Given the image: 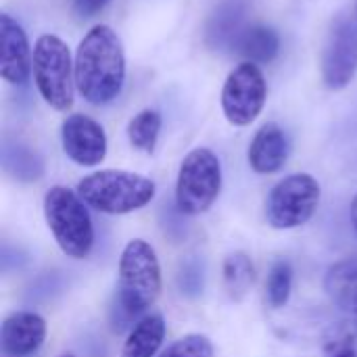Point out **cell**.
<instances>
[{"mask_svg":"<svg viewBox=\"0 0 357 357\" xmlns=\"http://www.w3.org/2000/svg\"><path fill=\"white\" fill-rule=\"evenodd\" d=\"M161 287V264L155 249L142 238L130 241L119 257L117 293L109 310L113 333L132 331L157 303Z\"/></svg>","mask_w":357,"mask_h":357,"instance_id":"obj_1","label":"cell"},{"mask_svg":"<svg viewBox=\"0 0 357 357\" xmlns=\"http://www.w3.org/2000/svg\"><path fill=\"white\" fill-rule=\"evenodd\" d=\"M75 90L90 105L115 100L126 82V52L121 38L109 25H94L79 42L73 59Z\"/></svg>","mask_w":357,"mask_h":357,"instance_id":"obj_2","label":"cell"},{"mask_svg":"<svg viewBox=\"0 0 357 357\" xmlns=\"http://www.w3.org/2000/svg\"><path fill=\"white\" fill-rule=\"evenodd\" d=\"M77 195L98 213L126 215L155 199V182L123 169H100L79 180Z\"/></svg>","mask_w":357,"mask_h":357,"instance_id":"obj_3","label":"cell"},{"mask_svg":"<svg viewBox=\"0 0 357 357\" xmlns=\"http://www.w3.org/2000/svg\"><path fill=\"white\" fill-rule=\"evenodd\" d=\"M44 218L59 249L71 259H86L94 247V224L88 205L67 186H52L44 195Z\"/></svg>","mask_w":357,"mask_h":357,"instance_id":"obj_4","label":"cell"},{"mask_svg":"<svg viewBox=\"0 0 357 357\" xmlns=\"http://www.w3.org/2000/svg\"><path fill=\"white\" fill-rule=\"evenodd\" d=\"M33 82L54 111H69L73 105L75 75L69 46L52 33H44L33 44Z\"/></svg>","mask_w":357,"mask_h":357,"instance_id":"obj_5","label":"cell"},{"mask_svg":"<svg viewBox=\"0 0 357 357\" xmlns=\"http://www.w3.org/2000/svg\"><path fill=\"white\" fill-rule=\"evenodd\" d=\"M222 190V163L211 149H192L180 163L176 205L184 215H201L211 209Z\"/></svg>","mask_w":357,"mask_h":357,"instance_id":"obj_6","label":"cell"},{"mask_svg":"<svg viewBox=\"0 0 357 357\" xmlns=\"http://www.w3.org/2000/svg\"><path fill=\"white\" fill-rule=\"evenodd\" d=\"M322 197L320 182L310 174L282 178L266 199V220L274 230L305 226L318 211Z\"/></svg>","mask_w":357,"mask_h":357,"instance_id":"obj_7","label":"cell"},{"mask_svg":"<svg viewBox=\"0 0 357 357\" xmlns=\"http://www.w3.org/2000/svg\"><path fill=\"white\" fill-rule=\"evenodd\" d=\"M268 84L259 65L243 61L226 77L222 88V111L232 126L245 128L264 111Z\"/></svg>","mask_w":357,"mask_h":357,"instance_id":"obj_8","label":"cell"},{"mask_svg":"<svg viewBox=\"0 0 357 357\" xmlns=\"http://www.w3.org/2000/svg\"><path fill=\"white\" fill-rule=\"evenodd\" d=\"M322 82L331 90L347 88L357 73V17L337 15L322 48Z\"/></svg>","mask_w":357,"mask_h":357,"instance_id":"obj_9","label":"cell"},{"mask_svg":"<svg viewBox=\"0 0 357 357\" xmlns=\"http://www.w3.org/2000/svg\"><path fill=\"white\" fill-rule=\"evenodd\" d=\"M61 142L65 155L82 167H94L107 157L109 144L105 128L96 119L82 113H73L63 121Z\"/></svg>","mask_w":357,"mask_h":357,"instance_id":"obj_10","label":"cell"},{"mask_svg":"<svg viewBox=\"0 0 357 357\" xmlns=\"http://www.w3.org/2000/svg\"><path fill=\"white\" fill-rule=\"evenodd\" d=\"M33 69V56L25 29L8 13L0 15V77L6 84L23 86Z\"/></svg>","mask_w":357,"mask_h":357,"instance_id":"obj_11","label":"cell"},{"mask_svg":"<svg viewBox=\"0 0 357 357\" xmlns=\"http://www.w3.org/2000/svg\"><path fill=\"white\" fill-rule=\"evenodd\" d=\"M46 341V320L36 312H15L0 328L4 357H31Z\"/></svg>","mask_w":357,"mask_h":357,"instance_id":"obj_12","label":"cell"},{"mask_svg":"<svg viewBox=\"0 0 357 357\" xmlns=\"http://www.w3.org/2000/svg\"><path fill=\"white\" fill-rule=\"evenodd\" d=\"M289 155H291L289 136L274 121L264 123L255 132V136H253V140L249 144V151H247L249 165L257 174H276V172H280L287 165Z\"/></svg>","mask_w":357,"mask_h":357,"instance_id":"obj_13","label":"cell"},{"mask_svg":"<svg viewBox=\"0 0 357 357\" xmlns=\"http://www.w3.org/2000/svg\"><path fill=\"white\" fill-rule=\"evenodd\" d=\"M247 2L245 0H226L218 6L207 25V44L211 48H232L238 33L247 27Z\"/></svg>","mask_w":357,"mask_h":357,"instance_id":"obj_14","label":"cell"},{"mask_svg":"<svg viewBox=\"0 0 357 357\" xmlns=\"http://www.w3.org/2000/svg\"><path fill=\"white\" fill-rule=\"evenodd\" d=\"M232 50L249 63L268 65L280 52V36L268 25H247L234 40Z\"/></svg>","mask_w":357,"mask_h":357,"instance_id":"obj_15","label":"cell"},{"mask_svg":"<svg viewBox=\"0 0 357 357\" xmlns=\"http://www.w3.org/2000/svg\"><path fill=\"white\" fill-rule=\"evenodd\" d=\"M324 291L337 307L357 320V257L337 261L328 268Z\"/></svg>","mask_w":357,"mask_h":357,"instance_id":"obj_16","label":"cell"},{"mask_svg":"<svg viewBox=\"0 0 357 357\" xmlns=\"http://www.w3.org/2000/svg\"><path fill=\"white\" fill-rule=\"evenodd\" d=\"M165 331L161 314H146L128 333L119 357H155L165 341Z\"/></svg>","mask_w":357,"mask_h":357,"instance_id":"obj_17","label":"cell"},{"mask_svg":"<svg viewBox=\"0 0 357 357\" xmlns=\"http://www.w3.org/2000/svg\"><path fill=\"white\" fill-rule=\"evenodd\" d=\"M2 167L19 182H36L44 174L42 157L19 140H4L2 144Z\"/></svg>","mask_w":357,"mask_h":357,"instance_id":"obj_18","label":"cell"},{"mask_svg":"<svg viewBox=\"0 0 357 357\" xmlns=\"http://www.w3.org/2000/svg\"><path fill=\"white\" fill-rule=\"evenodd\" d=\"M222 278H224V289L232 301L245 299V295L251 291L255 282V266L251 257L243 251H234L224 259L222 266Z\"/></svg>","mask_w":357,"mask_h":357,"instance_id":"obj_19","label":"cell"},{"mask_svg":"<svg viewBox=\"0 0 357 357\" xmlns=\"http://www.w3.org/2000/svg\"><path fill=\"white\" fill-rule=\"evenodd\" d=\"M161 113L157 109H142L128 123V140L140 153H153L161 134Z\"/></svg>","mask_w":357,"mask_h":357,"instance_id":"obj_20","label":"cell"},{"mask_svg":"<svg viewBox=\"0 0 357 357\" xmlns=\"http://www.w3.org/2000/svg\"><path fill=\"white\" fill-rule=\"evenodd\" d=\"M293 266L287 259H278L272 264L268 280H266V299L270 307L282 310L293 293Z\"/></svg>","mask_w":357,"mask_h":357,"instance_id":"obj_21","label":"cell"},{"mask_svg":"<svg viewBox=\"0 0 357 357\" xmlns=\"http://www.w3.org/2000/svg\"><path fill=\"white\" fill-rule=\"evenodd\" d=\"M178 289L184 297L197 299L205 289V264L199 257H188L178 270Z\"/></svg>","mask_w":357,"mask_h":357,"instance_id":"obj_22","label":"cell"},{"mask_svg":"<svg viewBox=\"0 0 357 357\" xmlns=\"http://www.w3.org/2000/svg\"><path fill=\"white\" fill-rule=\"evenodd\" d=\"M159 357H213V345L205 335H186L172 343Z\"/></svg>","mask_w":357,"mask_h":357,"instance_id":"obj_23","label":"cell"},{"mask_svg":"<svg viewBox=\"0 0 357 357\" xmlns=\"http://www.w3.org/2000/svg\"><path fill=\"white\" fill-rule=\"evenodd\" d=\"M326 357H357V324L335 331L324 343Z\"/></svg>","mask_w":357,"mask_h":357,"instance_id":"obj_24","label":"cell"},{"mask_svg":"<svg viewBox=\"0 0 357 357\" xmlns=\"http://www.w3.org/2000/svg\"><path fill=\"white\" fill-rule=\"evenodd\" d=\"M184 213L178 209V205H167L161 213V226H163V232L174 238V243H180L186 232H188V226L184 222Z\"/></svg>","mask_w":357,"mask_h":357,"instance_id":"obj_25","label":"cell"},{"mask_svg":"<svg viewBox=\"0 0 357 357\" xmlns=\"http://www.w3.org/2000/svg\"><path fill=\"white\" fill-rule=\"evenodd\" d=\"M111 0H73V10L82 17V19H90L94 15H98Z\"/></svg>","mask_w":357,"mask_h":357,"instance_id":"obj_26","label":"cell"},{"mask_svg":"<svg viewBox=\"0 0 357 357\" xmlns=\"http://www.w3.org/2000/svg\"><path fill=\"white\" fill-rule=\"evenodd\" d=\"M351 222H354V228L357 230V195L356 199H354V203H351Z\"/></svg>","mask_w":357,"mask_h":357,"instance_id":"obj_27","label":"cell"},{"mask_svg":"<svg viewBox=\"0 0 357 357\" xmlns=\"http://www.w3.org/2000/svg\"><path fill=\"white\" fill-rule=\"evenodd\" d=\"M61 357H73V356H61Z\"/></svg>","mask_w":357,"mask_h":357,"instance_id":"obj_28","label":"cell"},{"mask_svg":"<svg viewBox=\"0 0 357 357\" xmlns=\"http://www.w3.org/2000/svg\"><path fill=\"white\" fill-rule=\"evenodd\" d=\"M356 17H357V4H356Z\"/></svg>","mask_w":357,"mask_h":357,"instance_id":"obj_29","label":"cell"}]
</instances>
